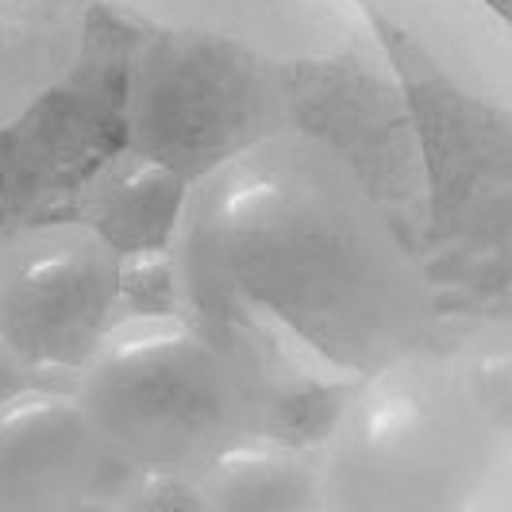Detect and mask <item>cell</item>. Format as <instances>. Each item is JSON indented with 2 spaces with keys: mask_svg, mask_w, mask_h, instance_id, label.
Masks as SVG:
<instances>
[{
  "mask_svg": "<svg viewBox=\"0 0 512 512\" xmlns=\"http://www.w3.org/2000/svg\"><path fill=\"white\" fill-rule=\"evenodd\" d=\"M0 512H512L509 20L0 0Z\"/></svg>",
  "mask_w": 512,
  "mask_h": 512,
  "instance_id": "obj_1",
  "label": "cell"
},
{
  "mask_svg": "<svg viewBox=\"0 0 512 512\" xmlns=\"http://www.w3.org/2000/svg\"><path fill=\"white\" fill-rule=\"evenodd\" d=\"M486 4L493 8V12H501V16L512 24V0H486Z\"/></svg>",
  "mask_w": 512,
  "mask_h": 512,
  "instance_id": "obj_2",
  "label": "cell"
}]
</instances>
